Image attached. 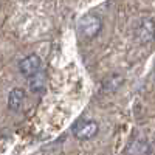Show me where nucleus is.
<instances>
[{"instance_id":"7ed1b4c3","label":"nucleus","mask_w":155,"mask_h":155,"mask_svg":"<svg viewBox=\"0 0 155 155\" xmlns=\"http://www.w3.org/2000/svg\"><path fill=\"white\" fill-rule=\"evenodd\" d=\"M41 65H42V61L37 54H30L27 58H23L20 62H19V70L23 76L27 78H33L39 73L41 70Z\"/></svg>"},{"instance_id":"f03ea898","label":"nucleus","mask_w":155,"mask_h":155,"mask_svg":"<svg viewBox=\"0 0 155 155\" xmlns=\"http://www.w3.org/2000/svg\"><path fill=\"white\" fill-rule=\"evenodd\" d=\"M99 130V126L93 120H81L73 127V135L78 140H90L93 138Z\"/></svg>"},{"instance_id":"423d86ee","label":"nucleus","mask_w":155,"mask_h":155,"mask_svg":"<svg viewBox=\"0 0 155 155\" xmlns=\"http://www.w3.org/2000/svg\"><path fill=\"white\" fill-rule=\"evenodd\" d=\"M25 98H27V93L22 88H14L11 90L8 95V107L12 112H19L25 102Z\"/></svg>"},{"instance_id":"39448f33","label":"nucleus","mask_w":155,"mask_h":155,"mask_svg":"<svg viewBox=\"0 0 155 155\" xmlns=\"http://www.w3.org/2000/svg\"><path fill=\"white\" fill-rule=\"evenodd\" d=\"M137 37L140 39V42H143V44L153 41V37H155V23L149 19L143 20L137 28Z\"/></svg>"},{"instance_id":"20e7f679","label":"nucleus","mask_w":155,"mask_h":155,"mask_svg":"<svg viewBox=\"0 0 155 155\" xmlns=\"http://www.w3.org/2000/svg\"><path fill=\"white\" fill-rule=\"evenodd\" d=\"M152 150L149 141L146 140H132L124 149V155H149Z\"/></svg>"},{"instance_id":"f257e3e1","label":"nucleus","mask_w":155,"mask_h":155,"mask_svg":"<svg viewBox=\"0 0 155 155\" xmlns=\"http://www.w3.org/2000/svg\"><path fill=\"white\" fill-rule=\"evenodd\" d=\"M78 28H79V33L82 37L85 39H93L99 34L101 28H102V22L98 16L93 14H87L84 17H81L79 23H78Z\"/></svg>"}]
</instances>
